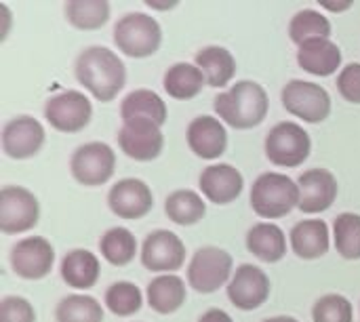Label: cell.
<instances>
[{
  "instance_id": "cell-1",
  "label": "cell",
  "mask_w": 360,
  "mask_h": 322,
  "mask_svg": "<svg viewBox=\"0 0 360 322\" xmlns=\"http://www.w3.org/2000/svg\"><path fill=\"white\" fill-rule=\"evenodd\" d=\"M76 80L101 103L114 101L124 89L127 65L108 46H89L76 57Z\"/></svg>"
},
{
  "instance_id": "cell-2",
  "label": "cell",
  "mask_w": 360,
  "mask_h": 322,
  "mask_svg": "<svg viewBox=\"0 0 360 322\" xmlns=\"http://www.w3.org/2000/svg\"><path fill=\"white\" fill-rule=\"evenodd\" d=\"M217 116L236 131L259 127L270 108L266 89L255 80H240L232 89L219 93L213 101Z\"/></svg>"
},
{
  "instance_id": "cell-3",
  "label": "cell",
  "mask_w": 360,
  "mask_h": 322,
  "mask_svg": "<svg viewBox=\"0 0 360 322\" xmlns=\"http://www.w3.org/2000/svg\"><path fill=\"white\" fill-rule=\"evenodd\" d=\"M251 207L264 219L287 217L300 207V188L289 175L262 173L251 188Z\"/></svg>"
},
{
  "instance_id": "cell-4",
  "label": "cell",
  "mask_w": 360,
  "mask_h": 322,
  "mask_svg": "<svg viewBox=\"0 0 360 322\" xmlns=\"http://www.w3.org/2000/svg\"><path fill=\"white\" fill-rule=\"evenodd\" d=\"M114 44L127 57H152L162 44V27L152 15L139 11L127 13L114 25Z\"/></svg>"
},
{
  "instance_id": "cell-5",
  "label": "cell",
  "mask_w": 360,
  "mask_h": 322,
  "mask_svg": "<svg viewBox=\"0 0 360 322\" xmlns=\"http://www.w3.org/2000/svg\"><path fill=\"white\" fill-rule=\"evenodd\" d=\"M264 150H266V158L272 165L295 169L308 160L312 152V139L302 124L278 122L268 131Z\"/></svg>"
},
{
  "instance_id": "cell-6",
  "label": "cell",
  "mask_w": 360,
  "mask_h": 322,
  "mask_svg": "<svg viewBox=\"0 0 360 322\" xmlns=\"http://www.w3.org/2000/svg\"><path fill=\"white\" fill-rule=\"evenodd\" d=\"M234 274V259L228 251L219 247H200L194 257L190 259L188 266V285L202 293H215L219 291L226 283L232 281Z\"/></svg>"
},
{
  "instance_id": "cell-7",
  "label": "cell",
  "mask_w": 360,
  "mask_h": 322,
  "mask_svg": "<svg viewBox=\"0 0 360 322\" xmlns=\"http://www.w3.org/2000/svg\"><path fill=\"white\" fill-rule=\"evenodd\" d=\"M281 101L289 114L310 124H321L331 114V95L310 80H289L281 91Z\"/></svg>"
},
{
  "instance_id": "cell-8",
  "label": "cell",
  "mask_w": 360,
  "mask_h": 322,
  "mask_svg": "<svg viewBox=\"0 0 360 322\" xmlns=\"http://www.w3.org/2000/svg\"><path fill=\"white\" fill-rule=\"evenodd\" d=\"M72 177L86 188L103 186L116 171V152L103 141H89L74 150L70 160Z\"/></svg>"
},
{
  "instance_id": "cell-9",
  "label": "cell",
  "mask_w": 360,
  "mask_h": 322,
  "mask_svg": "<svg viewBox=\"0 0 360 322\" xmlns=\"http://www.w3.org/2000/svg\"><path fill=\"white\" fill-rule=\"evenodd\" d=\"M40 202L21 186H4L0 190V232L23 234L38 226Z\"/></svg>"
},
{
  "instance_id": "cell-10",
  "label": "cell",
  "mask_w": 360,
  "mask_h": 322,
  "mask_svg": "<svg viewBox=\"0 0 360 322\" xmlns=\"http://www.w3.org/2000/svg\"><path fill=\"white\" fill-rule=\"evenodd\" d=\"M44 118L59 133H80L93 118V105L84 93L63 91L46 99Z\"/></svg>"
},
{
  "instance_id": "cell-11",
  "label": "cell",
  "mask_w": 360,
  "mask_h": 322,
  "mask_svg": "<svg viewBox=\"0 0 360 322\" xmlns=\"http://www.w3.org/2000/svg\"><path fill=\"white\" fill-rule=\"evenodd\" d=\"M118 146L129 158L137 162L156 160L165 148L162 127L148 118L122 120V127L118 131Z\"/></svg>"
},
{
  "instance_id": "cell-12",
  "label": "cell",
  "mask_w": 360,
  "mask_h": 322,
  "mask_svg": "<svg viewBox=\"0 0 360 322\" xmlns=\"http://www.w3.org/2000/svg\"><path fill=\"white\" fill-rule=\"evenodd\" d=\"M11 268L23 281H42L55 266V249L44 236H27L11 247Z\"/></svg>"
},
{
  "instance_id": "cell-13",
  "label": "cell",
  "mask_w": 360,
  "mask_h": 322,
  "mask_svg": "<svg viewBox=\"0 0 360 322\" xmlns=\"http://www.w3.org/2000/svg\"><path fill=\"white\" fill-rule=\"evenodd\" d=\"M141 264L156 274H173L186 264V245L171 230H154L141 245Z\"/></svg>"
},
{
  "instance_id": "cell-14",
  "label": "cell",
  "mask_w": 360,
  "mask_h": 322,
  "mask_svg": "<svg viewBox=\"0 0 360 322\" xmlns=\"http://www.w3.org/2000/svg\"><path fill=\"white\" fill-rule=\"evenodd\" d=\"M272 285L268 274L253 264H243L232 274L228 283V300L234 308L243 312H251L262 308L270 297Z\"/></svg>"
},
{
  "instance_id": "cell-15",
  "label": "cell",
  "mask_w": 360,
  "mask_h": 322,
  "mask_svg": "<svg viewBox=\"0 0 360 322\" xmlns=\"http://www.w3.org/2000/svg\"><path fill=\"white\" fill-rule=\"evenodd\" d=\"M44 127L27 114L11 118L2 129V150L13 160L34 158L44 146Z\"/></svg>"
},
{
  "instance_id": "cell-16",
  "label": "cell",
  "mask_w": 360,
  "mask_h": 322,
  "mask_svg": "<svg viewBox=\"0 0 360 322\" xmlns=\"http://www.w3.org/2000/svg\"><path fill=\"white\" fill-rule=\"evenodd\" d=\"M108 207L120 219H141L154 207V194L143 179L127 177L116 181L108 192Z\"/></svg>"
},
{
  "instance_id": "cell-17",
  "label": "cell",
  "mask_w": 360,
  "mask_h": 322,
  "mask_svg": "<svg viewBox=\"0 0 360 322\" xmlns=\"http://www.w3.org/2000/svg\"><path fill=\"white\" fill-rule=\"evenodd\" d=\"M300 188V211L302 213H323L333 207L338 200V179L329 169H310L300 175L297 179Z\"/></svg>"
},
{
  "instance_id": "cell-18",
  "label": "cell",
  "mask_w": 360,
  "mask_h": 322,
  "mask_svg": "<svg viewBox=\"0 0 360 322\" xmlns=\"http://www.w3.org/2000/svg\"><path fill=\"white\" fill-rule=\"evenodd\" d=\"M198 188H200L202 196L209 202L224 207V205L234 202L243 194V190H245V177H243V173L236 167L226 165V162H219V165L207 167L200 173Z\"/></svg>"
},
{
  "instance_id": "cell-19",
  "label": "cell",
  "mask_w": 360,
  "mask_h": 322,
  "mask_svg": "<svg viewBox=\"0 0 360 322\" xmlns=\"http://www.w3.org/2000/svg\"><path fill=\"white\" fill-rule=\"evenodd\" d=\"M188 148L202 160H215L224 156L228 148V131L215 116H196L186 131Z\"/></svg>"
},
{
  "instance_id": "cell-20",
  "label": "cell",
  "mask_w": 360,
  "mask_h": 322,
  "mask_svg": "<svg viewBox=\"0 0 360 322\" xmlns=\"http://www.w3.org/2000/svg\"><path fill=\"white\" fill-rule=\"evenodd\" d=\"M297 63L312 76H331L342 65V49L329 38H314L297 49Z\"/></svg>"
},
{
  "instance_id": "cell-21",
  "label": "cell",
  "mask_w": 360,
  "mask_h": 322,
  "mask_svg": "<svg viewBox=\"0 0 360 322\" xmlns=\"http://www.w3.org/2000/svg\"><path fill=\"white\" fill-rule=\"evenodd\" d=\"M291 249L297 257L312 262L321 259L329 253L331 238H329V226L323 219H304L293 226L291 234Z\"/></svg>"
},
{
  "instance_id": "cell-22",
  "label": "cell",
  "mask_w": 360,
  "mask_h": 322,
  "mask_svg": "<svg viewBox=\"0 0 360 322\" xmlns=\"http://www.w3.org/2000/svg\"><path fill=\"white\" fill-rule=\"evenodd\" d=\"M61 281L76 291H89L97 285L101 274L99 257L89 249H74L61 259Z\"/></svg>"
},
{
  "instance_id": "cell-23",
  "label": "cell",
  "mask_w": 360,
  "mask_h": 322,
  "mask_svg": "<svg viewBox=\"0 0 360 322\" xmlns=\"http://www.w3.org/2000/svg\"><path fill=\"white\" fill-rule=\"evenodd\" d=\"M146 295H148V306L162 316L175 314L188 300L186 283L177 274H158L148 283Z\"/></svg>"
},
{
  "instance_id": "cell-24",
  "label": "cell",
  "mask_w": 360,
  "mask_h": 322,
  "mask_svg": "<svg viewBox=\"0 0 360 322\" xmlns=\"http://www.w3.org/2000/svg\"><path fill=\"white\" fill-rule=\"evenodd\" d=\"M245 240L249 253L266 264H278L287 255V236L276 224H255Z\"/></svg>"
},
{
  "instance_id": "cell-25",
  "label": "cell",
  "mask_w": 360,
  "mask_h": 322,
  "mask_svg": "<svg viewBox=\"0 0 360 322\" xmlns=\"http://www.w3.org/2000/svg\"><path fill=\"white\" fill-rule=\"evenodd\" d=\"M205 84H207V78L200 72V67L196 63H188V61H179V63L171 65L162 76V86H165L167 95L177 101H188V99L198 97L205 89Z\"/></svg>"
},
{
  "instance_id": "cell-26",
  "label": "cell",
  "mask_w": 360,
  "mask_h": 322,
  "mask_svg": "<svg viewBox=\"0 0 360 322\" xmlns=\"http://www.w3.org/2000/svg\"><path fill=\"white\" fill-rule=\"evenodd\" d=\"M194 63L200 67V72L207 78V84L213 89H224L230 84V80L236 74V59L234 55L217 44L205 46L196 53Z\"/></svg>"
},
{
  "instance_id": "cell-27",
  "label": "cell",
  "mask_w": 360,
  "mask_h": 322,
  "mask_svg": "<svg viewBox=\"0 0 360 322\" xmlns=\"http://www.w3.org/2000/svg\"><path fill=\"white\" fill-rule=\"evenodd\" d=\"M120 116L122 120L148 118V120H154L158 127H162L167 122V103L158 93L150 89H135L122 99Z\"/></svg>"
},
{
  "instance_id": "cell-28",
  "label": "cell",
  "mask_w": 360,
  "mask_h": 322,
  "mask_svg": "<svg viewBox=\"0 0 360 322\" xmlns=\"http://www.w3.org/2000/svg\"><path fill=\"white\" fill-rule=\"evenodd\" d=\"M165 213L177 226H194L205 219L207 205L194 190H175L165 200Z\"/></svg>"
},
{
  "instance_id": "cell-29",
  "label": "cell",
  "mask_w": 360,
  "mask_h": 322,
  "mask_svg": "<svg viewBox=\"0 0 360 322\" xmlns=\"http://www.w3.org/2000/svg\"><path fill=\"white\" fill-rule=\"evenodd\" d=\"M65 19L76 30L93 32L101 30L110 21V2L105 0H70L65 2Z\"/></svg>"
},
{
  "instance_id": "cell-30",
  "label": "cell",
  "mask_w": 360,
  "mask_h": 322,
  "mask_svg": "<svg viewBox=\"0 0 360 322\" xmlns=\"http://www.w3.org/2000/svg\"><path fill=\"white\" fill-rule=\"evenodd\" d=\"M99 251L101 257L112 266H129L137 257V240L131 230L127 228H110L99 238Z\"/></svg>"
},
{
  "instance_id": "cell-31",
  "label": "cell",
  "mask_w": 360,
  "mask_h": 322,
  "mask_svg": "<svg viewBox=\"0 0 360 322\" xmlns=\"http://www.w3.org/2000/svg\"><path fill=\"white\" fill-rule=\"evenodd\" d=\"M57 322H103V308L91 295H65L55 308Z\"/></svg>"
},
{
  "instance_id": "cell-32",
  "label": "cell",
  "mask_w": 360,
  "mask_h": 322,
  "mask_svg": "<svg viewBox=\"0 0 360 322\" xmlns=\"http://www.w3.org/2000/svg\"><path fill=\"white\" fill-rule=\"evenodd\" d=\"M331 36V21L314 8H302L293 15L289 23V38L300 46L314 38H329Z\"/></svg>"
},
{
  "instance_id": "cell-33",
  "label": "cell",
  "mask_w": 360,
  "mask_h": 322,
  "mask_svg": "<svg viewBox=\"0 0 360 322\" xmlns=\"http://www.w3.org/2000/svg\"><path fill=\"white\" fill-rule=\"evenodd\" d=\"M333 245L344 259H360V215L342 213L333 221Z\"/></svg>"
},
{
  "instance_id": "cell-34",
  "label": "cell",
  "mask_w": 360,
  "mask_h": 322,
  "mask_svg": "<svg viewBox=\"0 0 360 322\" xmlns=\"http://www.w3.org/2000/svg\"><path fill=\"white\" fill-rule=\"evenodd\" d=\"M141 306H143V295L135 283L118 281L110 285L105 291V308L114 316H120V318L133 316L141 310Z\"/></svg>"
},
{
  "instance_id": "cell-35",
  "label": "cell",
  "mask_w": 360,
  "mask_h": 322,
  "mask_svg": "<svg viewBox=\"0 0 360 322\" xmlns=\"http://www.w3.org/2000/svg\"><path fill=\"white\" fill-rule=\"evenodd\" d=\"M314 322H354V308L348 297L340 293H329L316 300L312 308Z\"/></svg>"
},
{
  "instance_id": "cell-36",
  "label": "cell",
  "mask_w": 360,
  "mask_h": 322,
  "mask_svg": "<svg viewBox=\"0 0 360 322\" xmlns=\"http://www.w3.org/2000/svg\"><path fill=\"white\" fill-rule=\"evenodd\" d=\"M0 322H36V310L25 297L6 295L0 302Z\"/></svg>"
},
{
  "instance_id": "cell-37",
  "label": "cell",
  "mask_w": 360,
  "mask_h": 322,
  "mask_svg": "<svg viewBox=\"0 0 360 322\" xmlns=\"http://www.w3.org/2000/svg\"><path fill=\"white\" fill-rule=\"evenodd\" d=\"M338 91L348 101L360 105V63H348L338 76Z\"/></svg>"
},
{
  "instance_id": "cell-38",
  "label": "cell",
  "mask_w": 360,
  "mask_h": 322,
  "mask_svg": "<svg viewBox=\"0 0 360 322\" xmlns=\"http://www.w3.org/2000/svg\"><path fill=\"white\" fill-rule=\"evenodd\" d=\"M198 322H234L232 321V316L228 314V312H224V310H219V308H211V310H207Z\"/></svg>"
},
{
  "instance_id": "cell-39",
  "label": "cell",
  "mask_w": 360,
  "mask_h": 322,
  "mask_svg": "<svg viewBox=\"0 0 360 322\" xmlns=\"http://www.w3.org/2000/svg\"><path fill=\"white\" fill-rule=\"evenodd\" d=\"M352 4H354L352 0H340V2H335V0H321V6L327 8V11H333V13H344Z\"/></svg>"
},
{
  "instance_id": "cell-40",
  "label": "cell",
  "mask_w": 360,
  "mask_h": 322,
  "mask_svg": "<svg viewBox=\"0 0 360 322\" xmlns=\"http://www.w3.org/2000/svg\"><path fill=\"white\" fill-rule=\"evenodd\" d=\"M146 4H148L150 8H156V11H169V8H175L179 2H177V0H171V2H152V0H148Z\"/></svg>"
},
{
  "instance_id": "cell-41",
  "label": "cell",
  "mask_w": 360,
  "mask_h": 322,
  "mask_svg": "<svg viewBox=\"0 0 360 322\" xmlns=\"http://www.w3.org/2000/svg\"><path fill=\"white\" fill-rule=\"evenodd\" d=\"M264 322H300L293 316H272V318H266Z\"/></svg>"
}]
</instances>
